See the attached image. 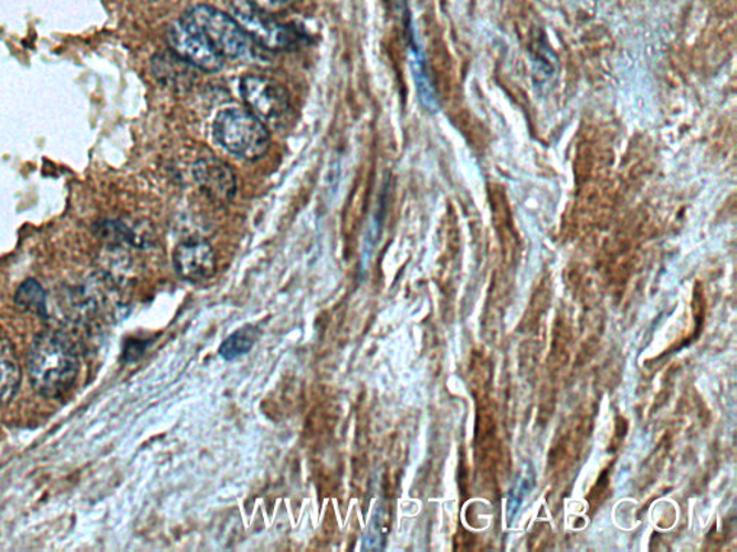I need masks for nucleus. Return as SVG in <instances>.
<instances>
[{"label": "nucleus", "mask_w": 737, "mask_h": 552, "mask_svg": "<svg viewBox=\"0 0 737 552\" xmlns=\"http://www.w3.org/2000/svg\"><path fill=\"white\" fill-rule=\"evenodd\" d=\"M194 180L208 198L227 202L234 198L238 190L234 171L217 157H202L193 166Z\"/></svg>", "instance_id": "0eeeda50"}, {"label": "nucleus", "mask_w": 737, "mask_h": 552, "mask_svg": "<svg viewBox=\"0 0 737 552\" xmlns=\"http://www.w3.org/2000/svg\"><path fill=\"white\" fill-rule=\"evenodd\" d=\"M21 384V368L11 342L0 337V406L15 397Z\"/></svg>", "instance_id": "1a4fd4ad"}, {"label": "nucleus", "mask_w": 737, "mask_h": 552, "mask_svg": "<svg viewBox=\"0 0 737 552\" xmlns=\"http://www.w3.org/2000/svg\"><path fill=\"white\" fill-rule=\"evenodd\" d=\"M176 272L185 280L203 282L214 276L217 262L211 245L202 240L178 245L173 253Z\"/></svg>", "instance_id": "6e6552de"}, {"label": "nucleus", "mask_w": 737, "mask_h": 552, "mask_svg": "<svg viewBox=\"0 0 737 552\" xmlns=\"http://www.w3.org/2000/svg\"><path fill=\"white\" fill-rule=\"evenodd\" d=\"M234 20L240 23L245 34L257 45L272 51L289 50L298 41V34L292 28L273 21L271 15L254 9H235Z\"/></svg>", "instance_id": "423d86ee"}, {"label": "nucleus", "mask_w": 737, "mask_h": 552, "mask_svg": "<svg viewBox=\"0 0 737 552\" xmlns=\"http://www.w3.org/2000/svg\"><path fill=\"white\" fill-rule=\"evenodd\" d=\"M15 304L18 308L27 310V312L39 315V317H48L45 291L34 278H28L27 282L22 283L17 291Z\"/></svg>", "instance_id": "9b49d317"}, {"label": "nucleus", "mask_w": 737, "mask_h": 552, "mask_svg": "<svg viewBox=\"0 0 737 552\" xmlns=\"http://www.w3.org/2000/svg\"><path fill=\"white\" fill-rule=\"evenodd\" d=\"M387 518L382 509L377 510L370 523L369 531L366 533L365 538V549L366 550H382L385 545V540H387Z\"/></svg>", "instance_id": "f8f14e48"}, {"label": "nucleus", "mask_w": 737, "mask_h": 552, "mask_svg": "<svg viewBox=\"0 0 737 552\" xmlns=\"http://www.w3.org/2000/svg\"><path fill=\"white\" fill-rule=\"evenodd\" d=\"M261 336L259 328L253 325H245L234 333H231L220 347V355L227 361H233L238 357L248 354L250 350L256 344Z\"/></svg>", "instance_id": "9d476101"}, {"label": "nucleus", "mask_w": 737, "mask_h": 552, "mask_svg": "<svg viewBox=\"0 0 737 552\" xmlns=\"http://www.w3.org/2000/svg\"><path fill=\"white\" fill-rule=\"evenodd\" d=\"M214 138L230 155L244 160H259L271 148V134L250 110H221L214 123Z\"/></svg>", "instance_id": "7ed1b4c3"}, {"label": "nucleus", "mask_w": 737, "mask_h": 552, "mask_svg": "<svg viewBox=\"0 0 737 552\" xmlns=\"http://www.w3.org/2000/svg\"><path fill=\"white\" fill-rule=\"evenodd\" d=\"M78 354L72 338L48 331L35 338L28 354V375L32 388L45 397H59L77 379Z\"/></svg>", "instance_id": "f257e3e1"}, {"label": "nucleus", "mask_w": 737, "mask_h": 552, "mask_svg": "<svg viewBox=\"0 0 737 552\" xmlns=\"http://www.w3.org/2000/svg\"><path fill=\"white\" fill-rule=\"evenodd\" d=\"M167 44L176 57L194 68L214 73L224 66V59L201 35L179 20L167 30Z\"/></svg>", "instance_id": "39448f33"}, {"label": "nucleus", "mask_w": 737, "mask_h": 552, "mask_svg": "<svg viewBox=\"0 0 737 552\" xmlns=\"http://www.w3.org/2000/svg\"><path fill=\"white\" fill-rule=\"evenodd\" d=\"M240 92L250 113L264 123L280 124L289 113V95L273 78L249 74L241 78Z\"/></svg>", "instance_id": "20e7f679"}, {"label": "nucleus", "mask_w": 737, "mask_h": 552, "mask_svg": "<svg viewBox=\"0 0 737 552\" xmlns=\"http://www.w3.org/2000/svg\"><path fill=\"white\" fill-rule=\"evenodd\" d=\"M179 21L201 35L222 59L254 60L259 57L254 43L234 17L208 4L188 9Z\"/></svg>", "instance_id": "f03ea898"}, {"label": "nucleus", "mask_w": 737, "mask_h": 552, "mask_svg": "<svg viewBox=\"0 0 737 552\" xmlns=\"http://www.w3.org/2000/svg\"><path fill=\"white\" fill-rule=\"evenodd\" d=\"M294 2L295 0H248L250 8L254 9V11L271 17L286 11Z\"/></svg>", "instance_id": "ddd939ff"}]
</instances>
